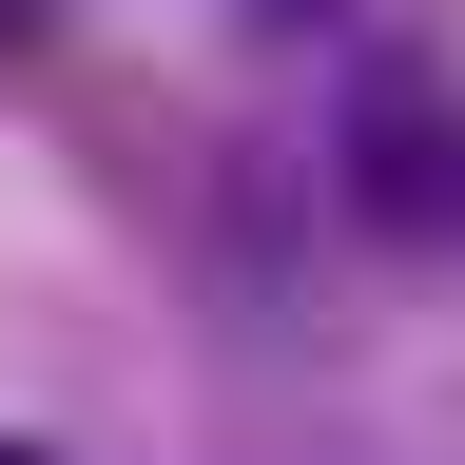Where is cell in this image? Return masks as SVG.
Returning a JSON list of instances; mask_svg holds the SVG:
<instances>
[{"label": "cell", "mask_w": 465, "mask_h": 465, "mask_svg": "<svg viewBox=\"0 0 465 465\" xmlns=\"http://www.w3.org/2000/svg\"><path fill=\"white\" fill-rule=\"evenodd\" d=\"M349 213L388 252H465V97H446V58H369L349 78Z\"/></svg>", "instance_id": "1"}, {"label": "cell", "mask_w": 465, "mask_h": 465, "mask_svg": "<svg viewBox=\"0 0 465 465\" xmlns=\"http://www.w3.org/2000/svg\"><path fill=\"white\" fill-rule=\"evenodd\" d=\"M39 20H58V0H0V39H39Z\"/></svg>", "instance_id": "2"}]
</instances>
